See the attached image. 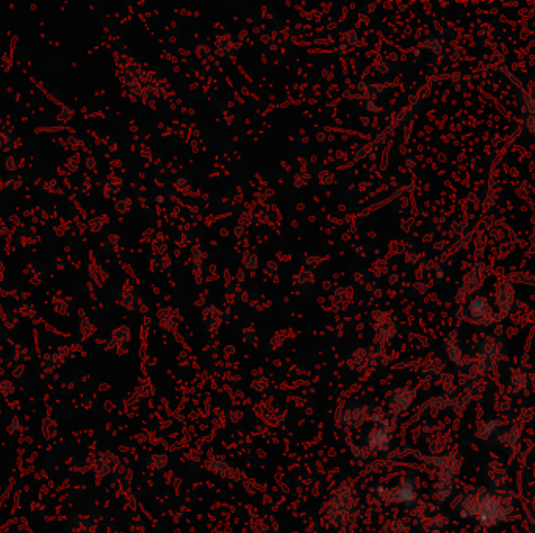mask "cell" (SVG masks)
Returning <instances> with one entry per match:
<instances>
[{
  "label": "cell",
  "mask_w": 535,
  "mask_h": 533,
  "mask_svg": "<svg viewBox=\"0 0 535 533\" xmlns=\"http://www.w3.org/2000/svg\"><path fill=\"white\" fill-rule=\"evenodd\" d=\"M322 263V258L318 257V255H310L305 258V266L307 267H316Z\"/></svg>",
  "instance_id": "cell-30"
},
{
  "label": "cell",
  "mask_w": 535,
  "mask_h": 533,
  "mask_svg": "<svg viewBox=\"0 0 535 533\" xmlns=\"http://www.w3.org/2000/svg\"><path fill=\"white\" fill-rule=\"evenodd\" d=\"M388 441H390V427L387 422H383L371 435V443H373L376 449H385L388 446Z\"/></svg>",
  "instance_id": "cell-7"
},
{
  "label": "cell",
  "mask_w": 535,
  "mask_h": 533,
  "mask_svg": "<svg viewBox=\"0 0 535 533\" xmlns=\"http://www.w3.org/2000/svg\"><path fill=\"white\" fill-rule=\"evenodd\" d=\"M240 299H241L243 302H249V300H251V292H249V291L240 292Z\"/></svg>",
  "instance_id": "cell-39"
},
{
  "label": "cell",
  "mask_w": 535,
  "mask_h": 533,
  "mask_svg": "<svg viewBox=\"0 0 535 533\" xmlns=\"http://www.w3.org/2000/svg\"><path fill=\"white\" fill-rule=\"evenodd\" d=\"M415 399V393L409 388H401L391 397V410H394L396 413H401L404 410H407L410 407V404Z\"/></svg>",
  "instance_id": "cell-2"
},
{
  "label": "cell",
  "mask_w": 535,
  "mask_h": 533,
  "mask_svg": "<svg viewBox=\"0 0 535 533\" xmlns=\"http://www.w3.org/2000/svg\"><path fill=\"white\" fill-rule=\"evenodd\" d=\"M265 272L268 275H277L278 272V265L277 262H268L266 266H265Z\"/></svg>",
  "instance_id": "cell-31"
},
{
  "label": "cell",
  "mask_w": 535,
  "mask_h": 533,
  "mask_svg": "<svg viewBox=\"0 0 535 533\" xmlns=\"http://www.w3.org/2000/svg\"><path fill=\"white\" fill-rule=\"evenodd\" d=\"M313 285H315V275H313V272L310 269H302L297 274L296 286L297 288H311Z\"/></svg>",
  "instance_id": "cell-13"
},
{
  "label": "cell",
  "mask_w": 535,
  "mask_h": 533,
  "mask_svg": "<svg viewBox=\"0 0 535 533\" xmlns=\"http://www.w3.org/2000/svg\"><path fill=\"white\" fill-rule=\"evenodd\" d=\"M499 429H501V422L496 421V419H492V421H488V422L484 425V427L479 430L478 436L481 438V440H488V438H490L492 435L498 433Z\"/></svg>",
  "instance_id": "cell-15"
},
{
  "label": "cell",
  "mask_w": 535,
  "mask_h": 533,
  "mask_svg": "<svg viewBox=\"0 0 535 533\" xmlns=\"http://www.w3.org/2000/svg\"><path fill=\"white\" fill-rule=\"evenodd\" d=\"M237 280H238V283L244 280V272H243V269H240V270H238V277H237Z\"/></svg>",
  "instance_id": "cell-44"
},
{
  "label": "cell",
  "mask_w": 535,
  "mask_h": 533,
  "mask_svg": "<svg viewBox=\"0 0 535 533\" xmlns=\"http://www.w3.org/2000/svg\"><path fill=\"white\" fill-rule=\"evenodd\" d=\"M227 233H229V232H227L226 229H223V230H221V235H227Z\"/></svg>",
  "instance_id": "cell-47"
},
{
  "label": "cell",
  "mask_w": 535,
  "mask_h": 533,
  "mask_svg": "<svg viewBox=\"0 0 535 533\" xmlns=\"http://www.w3.org/2000/svg\"><path fill=\"white\" fill-rule=\"evenodd\" d=\"M72 116H74V113L69 106H61V111L56 117H58V121H61V122H69L72 119Z\"/></svg>",
  "instance_id": "cell-27"
},
{
  "label": "cell",
  "mask_w": 535,
  "mask_h": 533,
  "mask_svg": "<svg viewBox=\"0 0 535 533\" xmlns=\"http://www.w3.org/2000/svg\"><path fill=\"white\" fill-rule=\"evenodd\" d=\"M333 180H335V177H333V174L329 172V171H324V172L319 174V182L324 183V185H330Z\"/></svg>",
  "instance_id": "cell-32"
},
{
  "label": "cell",
  "mask_w": 535,
  "mask_h": 533,
  "mask_svg": "<svg viewBox=\"0 0 535 533\" xmlns=\"http://www.w3.org/2000/svg\"><path fill=\"white\" fill-rule=\"evenodd\" d=\"M9 232V226L3 218H0V236H5Z\"/></svg>",
  "instance_id": "cell-36"
},
{
  "label": "cell",
  "mask_w": 535,
  "mask_h": 533,
  "mask_svg": "<svg viewBox=\"0 0 535 533\" xmlns=\"http://www.w3.org/2000/svg\"><path fill=\"white\" fill-rule=\"evenodd\" d=\"M416 497V490L412 480H404L396 490H393V499L401 504H412Z\"/></svg>",
  "instance_id": "cell-3"
},
{
  "label": "cell",
  "mask_w": 535,
  "mask_h": 533,
  "mask_svg": "<svg viewBox=\"0 0 535 533\" xmlns=\"http://www.w3.org/2000/svg\"><path fill=\"white\" fill-rule=\"evenodd\" d=\"M24 183H25L24 177L17 175V174H9V175H6V179H5V186H6V188H11V189H14V191L20 189L22 186H24Z\"/></svg>",
  "instance_id": "cell-20"
},
{
  "label": "cell",
  "mask_w": 535,
  "mask_h": 533,
  "mask_svg": "<svg viewBox=\"0 0 535 533\" xmlns=\"http://www.w3.org/2000/svg\"><path fill=\"white\" fill-rule=\"evenodd\" d=\"M14 389H16L14 383H11L9 380H3L2 383H0V394L5 396V397L13 394V393H14Z\"/></svg>",
  "instance_id": "cell-25"
},
{
  "label": "cell",
  "mask_w": 535,
  "mask_h": 533,
  "mask_svg": "<svg viewBox=\"0 0 535 533\" xmlns=\"http://www.w3.org/2000/svg\"><path fill=\"white\" fill-rule=\"evenodd\" d=\"M22 372H25V368H24V366H19L17 371H14V375H16V377H20Z\"/></svg>",
  "instance_id": "cell-42"
},
{
  "label": "cell",
  "mask_w": 535,
  "mask_h": 533,
  "mask_svg": "<svg viewBox=\"0 0 535 533\" xmlns=\"http://www.w3.org/2000/svg\"><path fill=\"white\" fill-rule=\"evenodd\" d=\"M243 232H244V227H243V226H237V227H235V236H237V238H241Z\"/></svg>",
  "instance_id": "cell-41"
},
{
  "label": "cell",
  "mask_w": 535,
  "mask_h": 533,
  "mask_svg": "<svg viewBox=\"0 0 535 533\" xmlns=\"http://www.w3.org/2000/svg\"><path fill=\"white\" fill-rule=\"evenodd\" d=\"M171 267V257L166 254V255H163V258H161V270H168Z\"/></svg>",
  "instance_id": "cell-35"
},
{
  "label": "cell",
  "mask_w": 535,
  "mask_h": 533,
  "mask_svg": "<svg viewBox=\"0 0 535 533\" xmlns=\"http://www.w3.org/2000/svg\"><path fill=\"white\" fill-rule=\"evenodd\" d=\"M141 155H144L146 158H149V160H150V158H152V152H150L147 147H141Z\"/></svg>",
  "instance_id": "cell-40"
},
{
  "label": "cell",
  "mask_w": 535,
  "mask_h": 533,
  "mask_svg": "<svg viewBox=\"0 0 535 533\" xmlns=\"http://www.w3.org/2000/svg\"><path fill=\"white\" fill-rule=\"evenodd\" d=\"M130 207H132V199L130 197H124V199H121V200L116 202V210H118L119 213H127Z\"/></svg>",
  "instance_id": "cell-26"
},
{
  "label": "cell",
  "mask_w": 535,
  "mask_h": 533,
  "mask_svg": "<svg viewBox=\"0 0 535 533\" xmlns=\"http://www.w3.org/2000/svg\"><path fill=\"white\" fill-rule=\"evenodd\" d=\"M102 249L108 254H118L119 251V236L118 235H110L102 241Z\"/></svg>",
  "instance_id": "cell-16"
},
{
  "label": "cell",
  "mask_w": 535,
  "mask_h": 533,
  "mask_svg": "<svg viewBox=\"0 0 535 533\" xmlns=\"http://www.w3.org/2000/svg\"><path fill=\"white\" fill-rule=\"evenodd\" d=\"M55 311L58 314H63V316H69L71 314V302H69V299H64L61 294H56L53 297V302H52Z\"/></svg>",
  "instance_id": "cell-14"
},
{
  "label": "cell",
  "mask_w": 535,
  "mask_h": 533,
  "mask_svg": "<svg viewBox=\"0 0 535 533\" xmlns=\"http://www.w3.org/2000/svg\"><path fill=\"white\" fill-rule=\"evenodd\" d=\"M5 168H6L9 172H16V171L19 169V164H17L16 157H13V155L8 157V158L5 160Z\"/></svg>",
  "instance_id": "cell-29"
},
{
  "label": "cell",
  "mask_w": 535,
  "mask_h": 533,
  "mask_svg": "<svg viewBox=\"0 0 535 533\" xmlns=\"http://www.w3.org/2000/svg\"><path fill=\"white\" fill-rule=\"evenodd\" d=\"M85 166H86V169H89V171H96V169H97L96 158H94V157H86V160H85Z\"/></svg>",
  "instance_id": "cell-34"
},
{
  "label": "cell",
  "mask_w": 535,
  "mask_h": 533,
  "mask_svg": "<svg viewBox=\"0 0 535 533\" xmlns=\"http://www.w3.org/2000/svg\"><path fill=\"white\" fill-rule=\"evenodd\" d=\"M107 222H108V218H107V216H96V218L89 219L86 226H88V230H89L91 233H99L103 227L107 226Z\"/></svg>",
  "instance_id": "cell-18"
},
{
  "label": "cell",
  "mask_w": 535,
  "mask_h": 533,
  "mask_svg": "<svg viewBox=\"0 0 535 533\" xmlns=\"http://www.w3.org/2000/svg\"><path fill=\"white\" fill-rule=\"evenodd\" d=\"M88 272H89V275H91L92 281H94L96 285H99V286H103V285L107 283V280H108V272H107V269L103 267L100 263H97V262H91V263H89Z\"/></svg>",
  "instance_id": "cell-11"
},
{
  "label": "cell",
  "mask_w": 535,
  "mask_h": 533,
  "mask_svg": "<svg viewBox=\"0 0 535 533\" xmlns=\"http://www.w3.org/2000/svg\"><path fill=\"white\" fill-rule=\"evenodd\" d=\"M157 202H158V204H163V202H165V197H163V196H158V197H157Z\"/></svg>",
  "instance_id": "cell-45"
},
{
  "label": "cell",
  "mask_w": 535,
  "mask_h": 533,
  "mask_svg": "<svg viewBox=\"0 0 535 533\" xmlns=\"http://www.w3.org/2000/svg\"><path fill=\"white\" fill-rule=\"evenodd\" d=\"M349 297H351V291H349L347 288H336L333 291V305L335 308H343V303L349 300Z\"/></svg>",
  "instance_id": "cell-17"
},
{
  "label": "cell",
  "mask_w": 535,
  "mask_h": 533,
  "mask_svg": "<svg viewBox=\"0 0 535 533\" xmlns=\"http://www.w3.org/2000/svg\"><path fill=\"white\" fill-rule=\"evenodd\" d=\"M45 193H50V194H55V193H61V189H58V182L53 179V180H44L42 182V188Z\"/></svg>",
  "instance_id": "cell-24"
},
{
  "label": "cell",
  "mask_w": 535,
  "mask_h": 533,
  "mask_svg": "<svg viewBox=\"0 0 535 533\" xmlns=\"http://www.w3.org/2000/svg\"><path fill=\"white\" fill-rule=\"evenodd\" d=\"M19 146L20 141L13 133V127H9V124H6V127H3L2 132H0V152H11Z\"/></svg>",
  "instance_id": "cell-4"
},
{
  "label": "cell",
  "mask_w": 535,
  "mask_h": 533,
  "mask_svg": "<svg viewBox=\"0 0 535 533\" xmlns=\"http://www.w3.org/2000/svg\"><path fill=\"white\" fill-rule=\"evenodd\" d=\"M202 258H204V254L201 252V247L194 246L193 247V274H194L197 285H202L205 281L204 269H202Z\"/></svg>",
  "instance_id": "cell-10"
},
{
  "label": "cell",
  "mask_w": 535,
  "mask_h": 533,
  "mask_svg": "<svg viewBox=\"0 0 535 533\" xmlns=\"http://www.w3.org/2000/svg\"><path fill=\"white\" fill-rule=\"evenodd\" d=\"M374 8H376L374 5H369V6H368V9H369V11H374Z\"/></svg>",
  "instance_id": "cell-46"
},
{
  "label": "cell",
  "mask_w": 535,
  "mask_h": 533,
  "mask_svg": "<svg viewBox=\"0 0 535 533\" xmlns=\"http://www.w3.org/2000/svg\"><path fill=\"white\" fill-rule=\"evenodd\" d=\"M80 331H81V335H83L85 338H89L92 333H94V327H92V324H91V321H89L88 317H83V319H81Z\"/></svg>",
  "instance_id": "cell-23"
},
{
  "label": "cell",
  "mask_w": 535,
  "mask_h": 533,
  "mask_svg": "<svg viewBox=\"0 0 535 533\" xmlns=\"http://www.w3.org/2000/svg\"><path fill=\"white\" fill-rule=\"evenodd\" d=\"M322 288H324V291H330V289H332V283H330V281H324Z\"/></svg>",
  "instance_id": "cell-43"
},
{
  "label": "cell",
  "mask_w": 535,
  "mask_h": 533,
  "mask_svg": "<svg viewBox=\"0 0 535 533\" xmlns=\"http://www.w3.org/2000/svg\"><path fill=\"white\" fill-rule=\"evenodd\" d=\"M8 430H9V433H17V430H19V419L17 418L13 421V424L9 425Z\"/></svg>",
  "instance_id": "cell-38"
},
{
  "label": "cell",
  "mask_w": 535,
  "mask_h": 533,
  "mask_svg": "<svg viewBox=\"0 0 535 533\" xmlns=\"http://www.w3.org/2000/svg\"><path fill=\"white\" fill-rule=\"evenodd\" d=\"M344 41H346L347 45H360V44H362V42H360L358 34L355 31H347L344 34Z\"/></svg>",
  "instance_id": "cell-28"
},
{
  "label": "cell",
  "mask_w": 535,
  "mask_h": 533,
  "mask_svg": "<svg viewBox=\"0 0 535 533\" xmlns=\"http://www.w3.org/2000/svg\"><path fill=\"white\" fill-rule=\"evenodd\" d=\"M122 185H124V180L121 179V177H108L107 180L100 182L103 196H105L107 199H113L116 194H119L121 189H122Z\"/></svg>",
  "instance_id": "cell-8"
},
{
  "label": "cell",
  "mask_w": 535,
  "mask_h": 533,
  "mask_svg": "<svg viewBox=\"0 0 535 533\" xmlns=\"http://www.w3.org/2000/svg\"><path fill=\"white\" fill-rule=\"evenodd\" d=\"M116 302H118L121 306H124L125 310H129V311H136L138 310V303H139L136 294L133 292L132 288H122L119 291V295H118V299H116Z\"/></svg>",
  "instance_id": "cell-6"
},
{
  "label": "cell",
  "mask_w": 535,
  "mask_h": 533,
  "mask_svg": "<svg viewBox=\"0 0 535 533\" xmlns=\"http://www.w3.org/2000/svg\"><path fill=\"white\" fill-rule=\"evenodd\" d=\"M0 322H2L9 330L19 328L20 324H22L20 317L17 314H14V313H11L8 308H5V306H0Z\"/></svg>",
  "instance_id": "cell-12"
},
{
  "label": "cell",
  "mask_w": 535,
  "mask_h": 533,
  "mask_svg": "<svg viewBox=\"0 0 535 533\" xmlns=\"http://www.w3.org/2000/svg\"><path fill=\"white\" fill-rule=\"evenodd\" d=\"M14 241L19 247H27L30 244H34L39 241V236L38 233L34 232V229H28V227H24V229H19L17 233L14 235Z\"/></svg>",
  "instance_id": "cell-9"
},
{
  "label": "cell",
  "mask_w": 535,
  "mask_h": 533,
  "mask_svg": "<svg viewBox=\"0 0 535 533\" xmlns=\"http://www.w3.org/2000/svg\"><path fill=\"white\" fill-rule=\"evenodd\" d=\"M5 275H6V266L3 263V260L0 258V283L5 280Z\"/></svg>",
  "instance_id": "cell-37"
},
{
  "label": "cell",
  "mask_w": 535,
  "mask_h": 533,
  "mask_svg": "<svg viewBox=\"0 0 535 533\" xmlns=\"http://www.w3.org/2000/svg\"><path fill=\"white\" fill-rule=\"evenodd\" d=\"M460 515L476 519L484 527H493L510 518L512 504L501 494L474 491L463 499Z\"/></svg>",
  "instance_id": "cell-1"
},
{
  "label": "cell",
  "mask_w": 535,
  "mask_h": 533,
  "mask_svg": "<svg viewBox=\"0 0 535 533\" xmlns=\"http://www.w3.org/2000/svg\"><path fill=\"white\" fill-rule=\"evenodd\" d=\"M243 266L249 269V270H254L259 267V257L255 254H251V252H246L244 254V258H243Z\"/></svg>",
  "instance_id": "cell-21"
},
{
  "label": "cell",
  "mask_w": 535,
  "mask_h": 533,
  "mask_svg": "<svg viewBox=\"0 0 535 533\" xmlns=\"http://www.w3.org/2000/svg\"><path fill=\"white\" fill-rule=\"evenodd\" d=\"M130 336H132V333H130L129 327L122 325L119 328H116L113 331V335H111V339H110V347L114 349V350H118L119 353H122L124 347L127 346V342L130 341Z\"/></svg>",
  "instance_id": "cell-5"
},
{
  "label": "cell",
  "mask_w": 535,
  "mask_h": 533,
  "mask_svg": "<svg viewBox=\"0 0 535 533\" xmlns=\"http://www.w3.org/2000/svg\"><path fill=\"white\" fill-rule=\"evenodd\" d=\"M518 438H520V432L517 429H510L507 432L499 433V440L506 446H514L518 441Z\"/></svg>",
  "instance_id": "cell-19"
},
{
  "label": "cell",
  "mask_w": 535,
  "mask_h": 533,
  "mask_svg": "<svg viewBox=\"0 0 535 533\" xmlns=\"http://www.w3.org/2000/svg\"><path fill=\"white\" fill-rule=\"evenodd\" d=\"M172 186H174V189H176V191L180 193V194H185V196L191 194V186H190V183H188L187 179H177L176 182L172 183Z\"/></svg>",
  "instance_id": "cell-22"
},
{
  "label": "cell",
  "mask_w": 535,
  "mask_h": 533,
  "mask_svg": "<svg viewBox=\"0 0 535 533\" xmlns=\"http://www.w3.org/2000/svg\"><path fill=\"white\" fill-rule=\"evenodd\" d=\"M78 166H80V157L78 155L71 158V160H69V163H67V168H69V171H71V172H75L78 169Z\"/></svg>",
  "instance_id": "cell-33"
}]
</instances>
